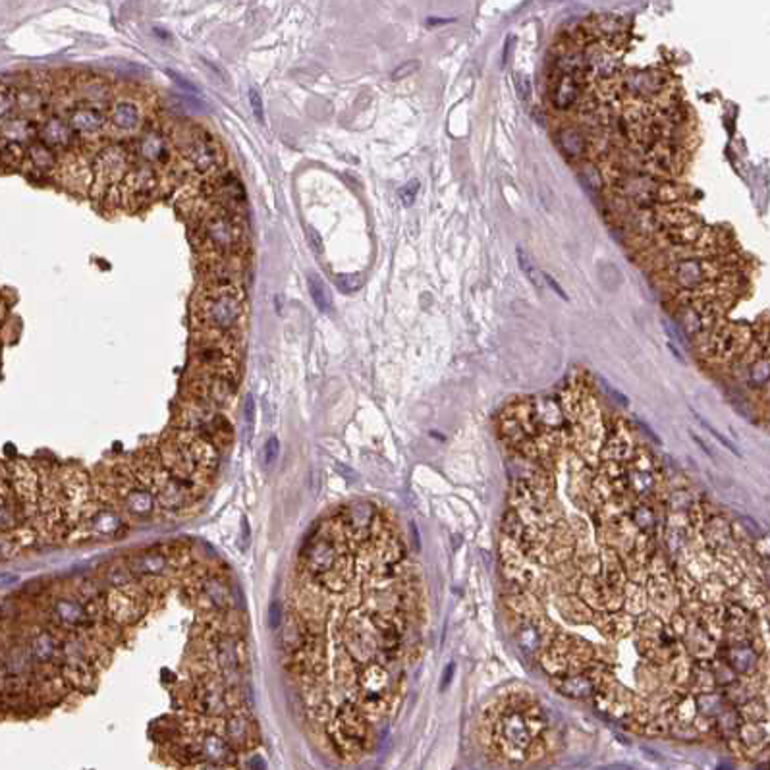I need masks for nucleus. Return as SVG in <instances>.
<instances>
[{"mask_svg":"<svg viewBox=\"0 0 770 770\" xmlns=\"http://www.w3.org/2000/svg\"><path fill=\"white\" fill-rule=\"evenodd\" d=\"M307 288H309V294L313 297V304L317 305V309L323 313H328L332 309V296H330V290L325 284V281L317 276V274H309L307 276Z\"/></svg>","mask_w":770,"mask_h":770,"instance_id":"obj_25","label":"nucleus"},{"mask_svg":"<svg viewBox=\"0 0 770 770\" xmlns=\"http://www.w3.org/2000/svg\"><path fill=\"white\" fill-rule=\"evenodd\" d=\"M107 612L118 623H132L143 614L141 602L128 589H114L110 593L107 599Z\"/></svg>","mask_w":770,"mask_h":770,"instance_id":"obj_12","label":"nucleus"},{"mask_svg":"<svg viewBox=\"0 0 770 770\" xmlns=\"http://www.w3.org/2000/svg\"><path fill=\"white\" fill-rule=\"evenodd\" d=\"M191 741H194L195 749H197L203 762L234 766L238 751H234L232 747L228 745V741L217 730L197 728L195 734H191Z\"/></svg>","mask_w":770,"mask_h":770,"instance_id":"obj_10","label":"nucleus"},{"mask_svg":"<svg viewBox=\"0 0 770 770\" xmlns=\"http://www.w3.org/2000/svg\"><path fill=\"white\" fill-rule=\"evenodd\" d=\"M336 286L342 290L344 294H353L363 286V274H338Z\"/></svg>","mask_w":770,"mask_h":770,"instance_id":"obj_32","label":"nucleus"},{"mask_svg":"<svg viewBox=\"0 0 770 770\" xmlns=\"http://www.w3.org/2000/svg\"><path fill=\"white\" fill-rule=\"evenodd\" d=\"M419 70V62L417 60H407V62H404L400 68H396L394 70V74H392V78L394 79H402V78H407V76H412L413 72H417Z\"/></svg>","mask_w":770,"mask_h":770,"instance_id":"obj_39","label":"nucleus"},{"mask_svg":"<svg viewBox=\"0 0 770 770\" xmlns=\"http://www.w3.org/2000/svg\"><path fill=\"white\" fill-rule=\"evenodd\" d=\"M53 612H55L56 620L66 628H81L89 622V612L83 607V602L72 599V597L56 600Z\"/></svg>","mask_w":770,"mask_h":770,"instance_id":"obj_17","label":"nucleus"},{"mask_svg":"<svg viewBox=\"0 0 770 770\" xmlns=\"http://www.w3.org/2000/svg\"><path fill=\"white\" fill-rule=\"evenodd\" d=\"M543 278H545L546 284H548V286H551V288H553L554 292H556V294H558V296L562 297V299H568V296H566V292H564V290H562L560 284H558V282L554 281V278H553V276H551V274H543Z\"/></svg>","mask_w":770,"mask_h":770,"instance_id":"obj_44","label":"nucleus"},{"mask_svg":"<svg viewBox=\"0 0 770 770\" xmlns=\"http://www.w3.org/2000/svg\"><path fill=\"white\" fill-rule=\"evenodd\" d=\"M662 325H664V328H666V332H668V336L672 338V340H676L680 346H685V335L682 332V328L680 327L676 328L672 323H670V320H664Z\"/></svg>","mask_w":770,"mask_h":770,"instance_id":"obj_42","label":"nucleus"},{"mask_svg":"<svg viewBox=\"0 0 770 770\" xmlns=\"http://www.w3.org/2000/svg\"><path fill=\"white\" fill-rule=\"evenodd\" d=\"M622 89L633 99L656 97V95H661L664 91V76L656 74V72H643V74L628 76L623 79Z\"/></svg>","mask_w":770,"mask_h":770,"instance_id":"obj_14","label":"nucleus"},{"mask_svg":"<svg viewBox=\"0 0 770 770\" xmlns=\"http://www.w3.org/2000/svg\"><path fill=\"white\" fill-rule=\"evenodd\" d=\"M579 76L577 74H569V72H564L558 76V79L553 83V91H551V99H553L554 109L558 110H568L572 109L576 101L579 99Z\"/></svg>","mask_w":770,"mask_h":770,"instance_id":"obj_15","label":"nucleus"},{"mask_svg":"<svg viewBox=\"0 0 770 770\" xmlns=\"http://www.w3.org/2000/svg\"><path fill=\"white\" fill-rule=\"evenodd\" d=\"M217 731L228 741V745L232 747L234 751H240V749L245 751V749H251L255 745V724L241 710H232V712L222 716L220 718V728Z\"/></svg>","mask_w":770,"mask_h":770,"instance_id":"obj_11","label":"nucleus"},{"mask_svg":"<svg viewBox=\"0 0 770 770\" xmlns=\"http://www.w3.org/2000/svg\"><path fill=\"white\" fill-rule=\"evenodd\" d=\"M282 604L281 602H273L271 608H269V622H271V628L273 630H278L282 626Z\"/></svg>","mask_w":770,"mask_h":770,"instance_id":"obj_40","label":"nucleus"},{"mask_svg":"<svg viewBox=\"0 0 770 770\" xmlns=\"http://www.w3.org/2000/svg\"><path fill=\"white\" fill-rule=\"evenodd\" d=\"M79 95L87 102V107L99 109L101 104L109 101V87L101 79H83L79 86Z\"/></svg>","mask_w":770,"mask_h":770,"instance_id":"obj_24","label":"nucleus"},{"mask_svg":"<svg viewBox=\"0 0 770 770\" xmlns=\"http://www.w3.org/2000/svg\"><path fill=\"white\" fill-rule=\"evenodd\" d=\"M141 155L149 158V161H161L163 155L166 153V147H164V140L158 135V133H149L141 140L140 145Z\"/></svg>","mask_w":770,"mask_h":770,"instance_id":"obj_27","label":"nucleus"},{"mask_svg":"<svg viewBox=\"0 0 770 770\" xmlns=\"http://www.w3.org/2000/svg\"><path fill=\"white\" fill-rule=\"evenodd\" d=\"M243 545L248 546L249 545V541H251V533H249V523H248V518H243Z\"/></svg>","mask_w":770,"mask_h":770,"instance_id":"obj_48","label":"nucleus"},{"mask_svg":"<svg viewBox=\"0 0 770 770\" xmlns=\"http://www.w3.org/2000/svg\"><path fill=\"white\" fill-rule=\"evenodd\" d=\"M168 74H170V78L174 79V81H176V83H178L182 89H184V91H189V93H197V87H195L194 83H189L187 79L182 78L180 74H176V72H172V70H168Z\"/></svg>","mask_w":770,"mask_h":770,"instance_id":"obj_43","label":"nucleus"},{"mask_svg":"<svg viewBox=\"0 0 770 770\" xmlns=\"http://www.w3.org/2000/svg\"><path fill=\"white\" fill-rule=\"evenodd\" d=\"M664 274L676 288L684 292H708L710 284L726 278L722 263L710 259H674L664 266Z\"/></svg>","mask_w":770,"mask_h":770,"instance_id":"obj_4","label":"nucleus"},{"mask_svg":"<svg viewBox=\"0 0 770 770\" xmlns=\"http://www.w3.org/2000/svg\"><path fill=\"white\" fill-rule=\"evenodd\" d=\"M33 654L41 662H48L56 654V641L48 633H39L33 641Z\"/></svg>","mask_w":770,"mask_h":770,"instance_id":"obj_28","label":"nucleus"},{"mask_svg":"<svg viewBox=\"0 0 770 770\" xmlns=\"http://www.w3.org/2000/svg\"><path fill=\"white\" fill-rule=\"evenodd\" d=\"M278 454H281V443L276 436H271L265 443V448H263V458H265V466L273 467L278 459Z\"/></svg>","mask_w":770,"mask_h":770,"instance_id":"obj_36","label":"nucleus"},{"mask_svg":"<svg viewBox=\"0 0 770 770\" xmlns=\"http://www.w3.org/2000/svg\"><path fill=\"white\" fill-rule=\"evenodd\" d=\"M174 143L197 172H212L222 164V151L209 133L199 128L184 126L174 133Z\"/></svg>","mask_w":770,"mask_h":770,"instance_id":"obj_5","label":"nucleus"},{"mask_svg":"<svg viewBox=\"0 0 770 770\" xmlns=\"http://www.w3.org/2000/svg\"><path fill=\"white\" fill-rule=\"evenodd\" d=\"M168 564H170V558L166 554L158 553V551H151V553L137 554L130 562V572L133 576L158 577L164 576V572L168 569Z\"/></svg>","mask_w":770,"mask_h":770,"instance_id":"obj_18","label":"nucleus"},{"mask_svg":"<svg viewBox=\"0 0 770 770\" xmlns=\"http://www.w3.org/2000/svg\"><path fill=\"white\" fill-rule=\"evenodd\" d=\"M195 600L199 607L212 614L226 616L232 607V595L224 579L210 574H205L195 581Z\"/></svg>","mask_w":770,"mask_h":770,"instance_id":"obj_9","label":"nucleus"},{"mask_svg":"<svg viewBox=\"0 0 770 770\" xmlns=\"http://www.w3.org/2000/svg\"><path fill=\"white\" fill-rule=\"evenodd\" d=\"M249 104H251V110L255 114L257 122L259 124H265V107H263V97L257 91L255 87L249 89Z\"/></svg>","mask_w":770,"mask_h":770,"instance_id":"obj_35","label":"nucleus"},{"mask_svg":"<svg viewBox=\"0 0 770 770\" xmlns=\"http://www.w3.org/2000/svg\"><path fill=\"white\" fill-rule=\"evenodd\" d=\"M417 191H419V182L417 180H412L410 184H405L402 189H400V199L404 203L405 207H412L415 197H417Z\"/></svg>","mask_w":770,"mask_h":770,"instance_id":"obj_37","label":"nucleus"},{"mask_svg":"<svg viewBox=\"0 0 770 770\" xmlns=\"http://www.w3.org/2000/svg\"><path fill=\"white\" fill-rule=\"evenodd\" d=\"M766 382H769V356H761L753 359L747 367V384L751 389H759L766 386Z\"/></svg>","mask_w":770,"mask_h":770,"instance_id":"obj_26","label":"nucleus"},{"mask_svg":"<svg viewBox=\"0 0 770 770\" xmlns=\"http://www.w3.org/2000/svg\"><path fill=\"white\" fill-rule=\"evenodd\" d=\"M210 195H212V197H215V199L220 203L218 207L230 209V205L241 201V197H243V191H241L240 182L234 178L232 174H222V176H218V178L212 182V187H210Z\"/></svg>","mask_w":770,"mask_h":770,"instance_id":"obj_19","label":"nucleus"},{"mask_svg":"<svg viewBox=\"0 0 770 770\" xmlns=\"http://www.w3.org/2000/svg\"><path fill=\"white\" fill-rule=\"evenodd\" d=\"M126 168V155L122 149H107L99 158L97 170L104 182H114L122 176Z\"/></svg>","mask_w":770,"mask_h":770,"instance_id":"obj_22","label":"nucleus"},{"mask_svg":"<svg viewBox=\"0 0 770 770\" xmlns=\"http://www.w3.org/2000/svg\"><path fill=\"white\" fill-rule=\"evenodd\" d=\"M10 523H12V513L8 512V508H6V506L0 504V529L8 527Z\"/></svg>","mask_w":770,"mask_h":770,"instance_id":"obj_46","label":"nucleus"},{"mask_svg":"<svg viewBox=\"0 0 770 770\" xmlns=\"http://www.w3.org/2000/svg\"><path fill=\"white\" fill-rule=\"evenodd\" d=\"M513 83H515V89H518V95H520V99H522V101H527V99H529V95H531L529 79L525 78L523 74H515V76H513Z\"/></svg>","mask_w":770,"mask_h":770,"instance_id":"obj_38","label":"nucleus"},{"mask_svg":"<svg viewBox=\"0 0 770 770\" xmlns=\"http://www.w3.org/2000/svg\"><path fill=\"white\" fill-rule=\"evenodd\" d=\"M141 118H143V112H141L140 104L130 99H122L110 107L109 126L112 128V132L132 133L141 126Z\"/></svg>","mask_w":770,"mask_h":770,"instance_id":"obj_13","label":"nucleus"},{"mask_svg":"<svg viewBox=\"0 0 770 770\" xmlns=\"http://www.w3.org/2000/svg\"><path fill=\"white\" fill-rule=\"evenodd\" d=\"M255 417H257L255 398H253V394H248L245 400H243V421H245V427H248L249 436H251L253 427H255Z\"/></svg>","mask_w":770,"mask_h":770,"instance_id":"obj_34","label":"nucleus"},{"mask_svg":"<svg viewBox=\"0 0 770 770\" xmlns=\"http://www.w3.org/2000/svg\"><path fill=\"white\" fill-rule=\"evenodd\" d=\"M32 133H33L32 124H29V122H25V120H14V122H10V124L4 128V137H6L8 141L27 140Z\"/></svg>","mask_w":770,"mask_h":770,"instance_id":"obj_31","label":"nucleus"},{"mask_svg":"<svg viewBox=\"0 0 770 770\" xmlns=\"http://www.w3.org/2000/svg\"><path fill=\"white\" fill-rule=\"evenodd\" d=\"M500 581L554 689L645 736L769 747V574L749 531L583 386L500 415Z\"/></svg>","mask_w":770,"mask_h":770,"instance_id":"obj_1","label":"nucleus"},{"mask_svg":"<svg viewBox=\"0 0 770 770\" xmlns=\"http://www.w3.org/2000/svg\"><path fill=\"white\" fill-rule=\"evenodd\" d=\"M14 107H16V95L8 87L0 86V120L8 116Z\"/></svg>","mask_w":770,"mask_h":770,"instance_id":"obj_33","label":"nucleus"},{"mask_svg":"<svg viewBox=\"0 0 770 770\" xmlns=\"http://www.w3.org/2000/svg\"><path fill=\"white\" fill-rule=\"evenodd\" d=\"M556 141H558V147H560L562 153L569 156V158H581L585 155V151H587L585 135L577 128H572V126L562 128Z\"/></svg>","mask_w":770,"mask_h":770,"instance_id":"obj_21","label":"nucleus"},{"mask_svg":"<svg viewBox=\"0 0 770 770\" xmlns=\"http://www.w3.org/2000/svg\"><path fill=\"white\" fill-rule=\"evenodd\" d=\"M518 261H520V266H522L525 276L529 278L531 284L537 290H543V274L539 273L537 266L533 265V261H531V257L523 249H518Z\"/></svg>","mask_w":770,"mask_h":770,"instance_id":"obj_29","label":"nucleus"},{"mask_svg":"<svg viewBox=\"0 0 770 770\" xmlns=\"http://www.w3.org/2000/svg\"><path fill=\"white\" fill-rule=\"evenodd\" d=\"M72 133L68 122H62L60 118H50L41 128V137L50 147H66L72 141Z\"/></svg>","mask_w":770,"mask_h":770,"instance_id":"obj_23","label":"nucleus"},{"mask_svg":"<svg viewBox=\"0 0 770 770\" xmlns=\"http://www.w3.org/2000/svg\"><path fill=\"white\" fill-rule=\"evenodd\" d=\"M199 236L203 245H207L215 255L230 257L241 249L243 226L232 210L217 205L207 215H203Z\"/></svg>","mask_w":770,"mask_h":770,"instance_id":"obj_3","label":"nucleus"},{"mask_svg":"<svg viewBox=\"0 0 770 770\" xmlns=\"http://www.w3.org/2000/svg\"><path fill=\"white\" fill-rule=\"evenodd\" d=\"M533 728H541V722L525 718V715L504 716L497 724L498 745L502 747V751L510 759H525V755L539 736Z\"/></svg>","mask_w":770,"mask_h":770,"instance_id":"obj_6","label":"nucleus"},{"mask_svg":"<svg viewBox=\"0 0 770 770\" xmlns=\"http://www.w3.org/2000/svg\"><path fill=\"white\" fill-rule=\"evenodd\" d=\"M194 317L203 335L230 338L245 317L243 290L232 282H210L195 297Z\"/></svg>","mask_w":770,"mask_h":770,"instance_id":"obj_2","label":"nucleus"},{"mask_svg":"<svg viewBox=\"0 0 770 770\" xmlns=\"http://www.w3.org/2000/svg\"><path fill=\"white\" fill-rule=\"evenodd\" d=\"M747 330L738 325H722L715 327L701 346L703 356L712 361H734L741 358L747 346Z\"/></svg>","mask_w":770,"mask_h":770,"instance_id":"obj_7","label":"nucleus"},{"mask_svg":"<svg viewBox=\"0 0 770 770\" xmlns=\"http://www.w3.org/2000/svg\"><path fill=\"white\" fill-rule=\"evenodd\" d=\"M29 158L37 168H43V170H48V168L55 166V155L47 145H33L29 149Z\"/></svg>","mask_w":770,"mask_h":770,"instance_id":"obj_30","label":"nucleus"},{"mask_svg":"<svg viewBox=\"0 0 770 770\" xmlns=\"http://www.w3.org/2000/svg\"><path fill=\"white\" fill-rule=\"evenodd\" d=\"M251 769L253 770H266L265 761L257 755V757H251Z\"/></svg>","mask_w":770,"mask_h":770,"instance_id":"obj_47","label":"nucleus"},{"mask_svg":"<svg viewBox=\"0 0 770 770\" xmlns=\"http://www.w3.org/2000/svg\"><path fill=\"white\" fill-rule=\"evenodd\" d=\"M236 382L230 374L199 373L191 382V396L210 407L226 405L234 398Z\"/></svg>","mask_w":770,"mask_h":770,"instance_id":"obj_8","label":"nucleus"},{"mask_svg":"<svg viewBox=\"0 0 770 770\" xmlns=\"http://www.w3.org/2000/svg\"><path fill=\"white\" fill-rule=\"evenodd\" d=\"M307 241H309V245H311V249L315 251V253H323V238L319 236V232L313 228V226H307Z\"/></svg>","mask_w":770,"mask_h":770,"instance_id":"obj_41","label":"nucleus"},{"mask_svg":"<svg viewBox=\"0 0 770 770\" xmlns=\"http://www.w3.org/2000/svg\"><path fill=\"white\" fill-rule=\"evenodd\" d=\"M189 770H232V766H226V764H212V762H201V764H195Z\"/></svg>","mask_w":770,"mask_h":770,"instance_id":"obj_45","label":"nucleus"},{"mask_svg":"<svg viewBox=\"0 0 770 770\" xmlns=\"http://www.w3.org/2000/svg\"><path fill=\"white\" fill-rule=\"evenodd\" d=\"M104 122L107 118L99 109H93V107H78L70 114V120H68V126H70L72 132L81 133V135H95L99 133L104 128Z\"/></svg>","mask_w":770,"mask_h":770,"instance_id":"obj_16","label":"nucleus"},{"mask_svg":"<svg viewBox=\"0 0 770 770\" xmlns=\"http://www.w3.org/2000/svg\"><path fill=\"white\" fill-rule=\"evenodd\" d=\"M120 515L116 513V510H110V508H101L95 513H91L87 518V531L89 533H95V535H112L120 529Z\"/></svg>","mask_w":770,"mask_h":770,"instance_id":"obj_20","label":"nucleus"}]
</instances>
